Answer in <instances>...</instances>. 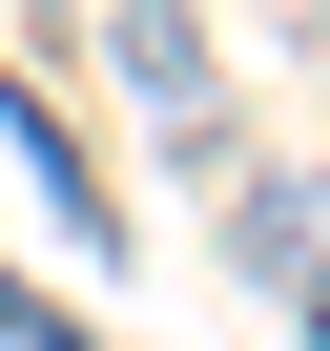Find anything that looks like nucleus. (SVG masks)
<instances>
[{
    "label": "nucleus",
    "mask_w": 330,
    "mask_h": 351,
    "mask_svg": "<svg viewBox=\"0 0 330 351\" xmlns=\"http://www.w3.org/2000/svg\"><path fill=\"white\" fill-rule=\"evenodd\" d=\"M103 62L144 83V124H165V145H207V83H227V62H207V21H186V0H124V21H103Z\"/></svg>",
    "instance_id": "obj_1"
},
{
    "label": "nucleus",
    "mask_w": 330,
    "mask_h": 351,
    "mask_svg": "<svg viewBox=\"0 0 330 351\" xmlns=\"http://www.w3.org/2000/svg\"><path fill=\"white\" fill-rule=\"evenodd\" d=\"M227 248H248V269L309 310V289H330V186H248V207H227Z\"/></svg>",
    "instance_id": "obj_2"
},
{
    "label": "nucleus",
    "mask_w": 330,
    "mask_h": 351,
    "mask_svg": "<svg viewBox=\"0 0 330 351\" xmlns=\"http://www.w3.org/2000/svg\"><path fill=\"white\" fill-rule=\"evenodd\" d=\"M0 145H21V186H42V207H62L83 248H103V186H83V145H62V104H21V83H0Z\"/></svg>",
    "instance_id": "obj_3"
},
{
    "label": "nucleus",
    "mask_w": 330,
    "mask_h": 351,
    "mask_svg": "<svg viewBox=\"0 0 330 351\" xmlns=\"http://www.w3.org/2000/svg\"><path fill=\"white\" fill-rule=\"evenodd\" d=\"M0 330H21V351H83V310H42L21 269H0Z\"/></svg>",
    "instance_id": "obj_4"
}]
</instances>
